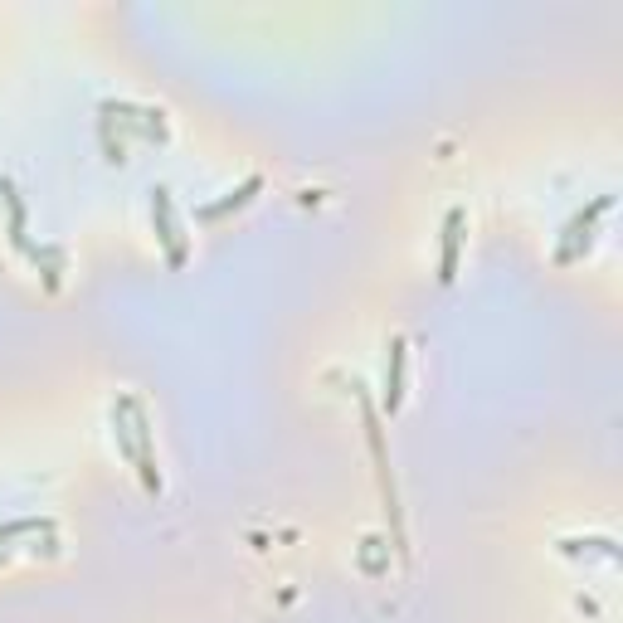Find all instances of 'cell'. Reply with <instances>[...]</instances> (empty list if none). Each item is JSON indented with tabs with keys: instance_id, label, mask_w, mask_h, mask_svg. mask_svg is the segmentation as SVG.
Instances as JSON below:
<instances>
[{
	"instance_id": "9c48e42d",
	"label": "cell",
	"mask_w": 623,
	"mask_h": 623,
	"mask_svg": "<svg viewBox=\"0 0 623 623\" xmlns=\"http://www.w3.org/2000/svg\"><path fill=\"white\" fill-rule=\"evenodd\" d=\"M30 258L44 263V288L54 293V288H59V254H54V249H30Z\"/></svg>"
},
{
	"instance_id": "ba28073f",
	"label": "cell",
	"mask_w": 623,
	"mask_h": 623,
	"mask_svg": "<svg viewBox=\"0 0 623 623\" xmlns=\"http://www.w3.org/2000/svg\"><path fill=\"white\" fill-rule=\"evenodd\" d=\"M560 550L565 555H604V560H619V541L614 536H585V541H560Z\"/></svg>"
},
{
	"instance_id": "277c9868",
	"label": "cell",
	"mask_w": 623,
	"mask_h": 623,
	"mask_svg": "<svg viewBox=\"0 0 623 623\" xmlns=\"http://www.w3.org/2000/svg\"><path fill=\"white\" fill-rule=\"evenodd\" d=\"M463 224H468V210L453 205L443 215V254H439V283H453L458 278V244H463Z\"/></svg>"
},
{
	"instance_id": "8992f818",
	"label": "cell",
	"mask_w": 623,
	"mask_h": 623,
	"mask_svg": "<svg viewBox=\"0 0 623 623\" xmlns=\"http://www.w3.org/2000/svg\"><path fill=\"white\" fill-rule=\"evenodd\" d=\"M258 190H263V176H249V181H239L234 190H224V200H210V205H200V220H224L229 210H244L249 200H254Z\"/></svg>"
},
{
	"instance_id": "8fae6325",
	"label": "cell",
	"mask_w": 623,
	"mask_h": 623,
	"mask_svg": "<svg viewBox=\"0 0 623 623\" xmlns=\"http://www.w3.org/2000/svg\"><path fill=\"white\" fill-rule=\"evenodd\" d=\"M30 531H49V521H10V526H0V546L15 541V536H30Z\"/></svg>"
},
{
	"instance_id": "52a82bcc",
	"label": "cell",
	"mask_w": 623,
	"mask_h": 623,
	"mask_svg": "<svg viewBox=\"0 0 623 623\" xmlns=\"http://www.w3.org/2000/svg\"><path fill=\"white\" fill-rule=\"evenodd\" d=\"M0 195H5V210H10V244L30 254V234H25V200L15 195V185L0 176Z\"/></svg>"
},
{
	"instance_id": "30bf717a",
	"label": "cell",
	"mask_w": 623,
	"mask_h": 623,
	"mask_svg": "<svg viewBox=\"0 0 623 623\" xmlns=\"http://www.w3.org/2000/svg\"><path fill=\"white\" fill-rule=\"evenodd\" d=\"M380 550H385V541H380V536H366V541H361V565H366L370 575H380V570H385Z\"/></svg>"
},
{
	"instance_id": "5b68a950",
	"label": "cell",
	"mask_w": 623,
	"mask_h": 623,
	"mask_svg": "<svg viewBox=\"0 0 623 623\" xmlns=\"http://www.w3.org/2000/svg\"><path fill=\"white\" fill-rule=\"evenodd\" d=\"M404 366H409V341H390V366H385V414H395L404 404Z\"/></svg>"
},
{
	"instance_id": "7a4b0ae2",
	"label": "cell",
	"mask_w": 623,
	"mask_h": 623,
	"mask_svg": "<svg viewBox=\"0 0 623 623\" xmlns=\"http://www.w3.org/2000/svg\"><path fill=\"white\" fill-rule=\"evenodd\" d=\"M151 220H156V234H161L166 258H171V263H185V234H181V224H176V205H171V190H166V185L151 190Z\"/></svg>"
},
{
	"instance_id": "3957f363",
	"label": "cell",
	"mask_w": 623,
	"mask_h": 623,
	"mask_svg": "<svg viewBox=\"0 0 623 623\" xmlns=\"http://www.w3.org/2000/svg\"><path fill=\"white\" fill-rule=\"evenodd\" d=\"M127 414H132V434H137V473L147 482V492H161V468H156V448H151V419L137 395L127 404Z\"/></svg>"
},
{
	"instance_id": "6da1fadb",
	"label": "cell",
	"mask_w": 623,
	"mask_h": 623,
	"mask_svg": "<svg viewBox=\"0 0 623 623\" xmlns=\"http://www.w3.org/2000/svg\"><path fill=\"white\" fill-rule=\"evenodd\" d=\"M609 210H614V195H594V205H589V210H580L575 220L560 229V249H555V258H560V263H575V258H580V249H589L599 215H609Z\"/></svg>"
}]
</instances>
